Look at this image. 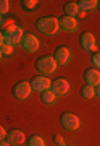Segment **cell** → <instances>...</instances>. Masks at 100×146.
Segmentation results:
<instances>
[{
  "instance_id": "18",
  "label": "cell",
  "mask_w": 100,
  "mask_h": 146,
  "mask_svg": "<svg viewBox=\"0 0 100 146\" xmlns=\"http://www.w3.org/2000/svg\"><path fill=\"white\" fill-rule=\"evenodd\" d=\"M20 3H21V7L24 8V10H27V11L36 10L37 5H39V2H37V0H21Z\"/></svg>"
},
{
  "instance_id": "7",
  "label": "cell",
  "mask_w": 100,
  "mask_h": 146,
  "mask_svg": "<svg viewBox=\"0 0 100 146\" xmlns=\"http://www.w3.org/2000/svg\"><path fill=\"white\" fill-rule=\"evenodd\" d=\"M29 83H31L32 91H37V93H44V91L50 89V86H52V81H50L47 76H42V75H37V76H34Z\"/></svg>"
},
{
  "instance_id": "6",
  "label": "cell",
  "mask_w": 100,
  "mask_h": 146,
  "mask_svg": "<svg viewBox=\"0 0 100 146\" xmlns=\"http://www.w3.org/2000/svg\"><path fill=\"white\" fill-rule=\"evenodd\" d=\"M21 47L26 50V52H29V54H34V52H37V49H39V46H41V41L37 39L34 34H31V33H26L24 36H23V39H21Z\"/></svg>"
},
{
  "instance_id": "25",
  "label": "cell",
  "mask_w": 100,
  "mask_h": 146,
  "mask_svg": "<svg viewBox=\"0 0 100 146\" xmlns=\"http://www.w3.org/2000/svg\"><path fill=\"white\" fill-rule=\"evenodd\" d=\"M5 138H7V130H5L2 125H0V141H3Z\"/></svg>"
},
{
  "instance_id": "27",
  "label": "cell",
  "mask_w": 100,
  "mask_h": 146,
  "mask_svg": "<svg viewBox=\"0 0 100 146\" xmlns=\"http://www.w3.org/2000/svg\"><path fill=\"white\" fill-rule=\"evenodd\" d=\"M0 146H10V143L7 140H3V141H0Z\"/></svg>"
},
{
  "instance_id": "11",
  "label": "cell",
  "mask_w": 100,
  "mask_h": 146,
  "mask_svg": "<svg viewBox=\"0 0 100 146\" xmlns=\"http://www.w3.org/2000/svg\"><path fill=\"white\" fill-rule=\"evenodd\" d=\"M82 78H84L86 84L95 88V86L100 84V72L97 68H86L84 73H82Z\"/></svg>"
},
{
  "instance_id": "4",
  "label": "cell",
  "mask_w": 100,
  "mask_h": 146,
  "mask_svg": "<svg viewBox=\"0 0 100 146\" xmlns=\"http://www.w3.org/2000/svg\"><path fill=\"white\" fill-rule=\"evenodd\" d=\"M60 123H61V127H63L65 130L74 131L81 127V120H79L78 115L71 114V112H63V114L60 115Z\"/></svg>"
},
{
  "instance_id": "24",
  "label": "cell",
  "mask_w": 100,
  "mask_h": 146,
  "mask_svg": "<svg viewBox=\"0 0 100 146\" xmlns=\"http://www.w3.org/2000/svg\"><path fill=\"white\" fill-rule=\"evenodd\" d=\"M13 25H15V21H13V20H3V23H2V26H0V28H3V29H7V28L13 26Z\"/></svg>"
},
{
  "instance_id": "32",
  "label": "cell",
  "mask_w": 100,
  "mask_h": 146,
  "mask_svg": "<svg viewBox=\"0 0 100 146\" xmlns=\"http://www.w3.org/2000/svg\"><path fill=\"white\" fill-rule=\"evenodd\" d=\"M2 57H3V55H2V52H0V58H2Z\"/></svg>"
},
{
  "instance_id": "8",
  "label": "cell",
  "mask_w": 100,
  "mask_h": 146,
  "mask_svg": "<svg viewBox=\"0 0 100 146\" xmlns=\"http://www.w3.org/2000/svg\"><path fill=\"white\" fill-rule=\"evenodd\" d=\"M69 81L66 78H57L52 81V86H50V91H52L55 96H65L68 94L69 91Z\"/></svg>"
},
{
  "instance_id": "28",
  "label": "cell",
  "mask_w": 100,
  "mask_h": 146,
  "mask_svg": "<svg viewBox=\"0 0 100 146\" xmlns=\"http://www.w3.org/2000/svg\"><path fill=\"white\" fill-rule=\"evenodd\" d=\"M3 46V33L0 31V47Z\"/></svg>"
},
{
  "instance_id": "12",
  "label": "cell",
  "mask_w": 100,
  "mask_h": 146,
  "mask_svg": "<svg viewBox=\"0 0 100 146\" xmlns=\"http://www.w3.org/2000/svg\"><path fill=\"white\" fill-rule=\"evenodd\" d=\"M52 57L55 58L57 65H65V63H68V62H69L71 52H69L68 47H65V46H58L57 49H55V52H53Z\"/></svg>"
},
{
  "instance_id": "15",
  "label": "cell",
  "mask_w": 100,
  "mask_h": 146,
  "mask_svg": "<svg viewBox=\"0 0 100 146\" xmlns=\"http://www.w3.org/2000/svg\"><path fill=\"white\" fill-rule=\"evenodd\" d=\"M78 5H79V10L90 11L94 8H97V0H79Z\"/></svg>"
},
{
  "instance_id": "5",
  "label": "cell",
  "mask_w": 100,
  "mask_h": 146,
  "mask_svg": "<svg viewBox=\"0 0 100 146\" xmlns=\"http://www.w3.org/2000/svg\"><path fill=\"white\" fill-rule=\"evenodd\" d=\"M31 91H32V88H31V83H29V81H18V83L13 86V89H11V94H13L15 99L24 101L26 98H29Z\"/></svg>"
},
{
  "instance_id": "10",
  "label": "cell",
  "mask_w": 100,
  "mask_h": 146,
  "mask_svg": "<svg viewBox=\"0 0 100 146\" xmlns=\"http://www.w3.org/2000/svg\"><path fill=\"white\" fill-rule=\"evenodd\" d=\"M79 44H81V47H82L84 50H87V52H94L95 49H97L95 36L92 34V33H89V31L82 33V34L79 36Z\"/></svg>"
},
{
  "instance_id": "2",
  "label": "cell",
  "mask_w": 100,
  "mask_h": 146,
  "mask_svg": "<svg viewBox=\"0 0 100 146\" xmlns=\"http://www.w3.org/2000/svg\"><path fill=\"white\" fill-rule=\"evenodd\" d=\"M34 67L42 76H47V75H52L57 70V62H55V58L52 55H42V57L36 58Z\"/></svg>"
},
{
  "instance_id": "17",
  "label": "cell",
  "mask_w": 100,
  "mask_h": 146,
  "mask_svg": "<svg viewBox=\"0 0 100 146\" xmlns=\"http://www.w3.org/2000/svg\"><path fill=\"white\" fill-rule=\"evenodd\" d=\"M55 99H57V96H55L50 89L44 91V93H41V101H42L44 104H53V102H55Z\"/></svg>"
},
{
  "instance_id": "30",
  "label": "cell",
  "mask_w": 100,
  "mask_h": 146,
  "mask_svg": "<svg viewBox=\"0 0 100 146\" xmlns=\"http://www.w3.org/2000/svg\"><path fill=\"white\" fill-rule=\"evenodd\" d=\"M2 23H3V16L0 15V26H2Z\"/></svg>"
},
{
  "instance_id": "16",
  "label": "cell",
  "mask_w": 100,
  "mask_h": 146,
  "mask_svg": "<svg viewBox=\"0 0 100 146\" xmlns=\"http://www.w3.org/2000/svg\"><path fill=\"white\" fill-rule=\"evenodd\" d=\"M79 93H81V96L84 99H92V98H95V88L94 86H89V84H84Z\"/></svg>"
},
{
  "instance_id": "20",
  "label": "cell",
  "mask_w": 100,
  "mask_h": 146,
  "mask_svg": "<svg viewBox=\"0 0 100 146\" xmlns=\"http://www.w3.org/2000/svg\"><path fill=\"white\" fill-rule=\"evenodd\" d=\"M10 10V2L8 0H0V15H7Z\"/></svg>"
},
{
  "instance_id": "13",
  "label": "cell",
  "mask_w": 100,
  "mask_h": 146,
  "mask_svg": "<svg viewBox=\"0 0 100 146\" xmlns=\"http://www.w3.org/2000/svg\"><path fill=\"white\" fill-rule=\"evenodd\" d=\"M58 25L66 33H73L78 29V21H76V18H71V16H61L58 20Z\"/></svg>"
},
{
  "instance_id": "29",
  "label": "cell",
  "mask_w": 100,
  "mask_h": 146,
  "mask_svg": "<svg viewBox=\"0 0 100 146\" xmlns=\"http://www.w3.org/2000/svg\"><path fill=\"white\" fill-rule=\"evenodd\" d=\"M79 18H84V16H86V11H82V10H81V11H79Z\"/></svg>"
},
{
  "instance_id": "1",
  "label": "cell",
  "mask_w": 100,
  "mask_h": 146,
  "mask_svg": "<svg viewBox=\"0 0 100 146\" xmlns=\"http://www.w3.org/2000/svg\"><path fill=\"white\" fill-rule=\"evenodd\" d=\"M36 28L45 36H53L60 29L58 18H55V16H42V18H39L36 21Z\"/></svg>"
},
{
  "instance_id": "14",
  "label": "cell",
  "mask_w": 100,
  "mask_h": 146,
  "mask_svg": "<svg viewBox=\"0 0 100 146\" xmlns=\"http://www.w3.org/2000/svg\"><path fill=\"white\" fill-rule=\"evenodd\" d=\"M65 11V16H71V18H74V16H78L79 15V5H78V2H68L66 5H65L63 8Z\"/></svg>"
},
{
  "instance_id": "9",
  "label": "cell",
  "mask_w": 100,
  "mask_h": 146,
  "mask_svg": "<svg viewBox=\"0 0 100 146\" xmlns=\"http://www.w3.org/2000/svg\"><path fill=\"white\" fill-rule=\"evenodd\" d=\"M10 146H21L24 145V141H26V135H24V131L18 130V128H13V130L7 131V138H5Z\"/></svg>"
},
{
  "instance_id": "3",
  "label": "cell",
  "mask_w": 100,
  "mask_h": 146,
  "mask_svg": "<svg viewBox=\"0 0 100 146\" xmlns=\"http://www.w3.org/2000/svg\"><path fill=\"white\" fill-rule=\"evenodd\" d=\"M3 44H8V46H16V44H20L24 36V31H23V28H20L18 25H13V26L7 28L3 29Z\"/></svg>"
},
{
  "instance_id": "21",
  "label": "cell",
  "mask_w": 100,
  "mask_h": 146,
  "mask_svg": "<svg viewBox=\"0 0 100 146\" xmlns=\"http://www.w3.org/2000/svg\"><path fill=\"white\" fill-rule=\"evenodd\" d=\"M90 65L94 68H100V52H95L92 57H90Z\"/></svg>"
},
{
  "instance_id": "22",
  "label": "cell",
  "mask_w": 100,
  "mask_h": 146,
  "mask_svg": "<svg viewBox=\"0 0 100 146\" xmlns=\"http://www.w3.org/2000/svg\"><path fill=\"white\" fill-rule=\"evenodd\" d=\"M0 52H2V55H11V54H13V46L3 44V46L0 47Z\"/></svg>"
},
{
  "instance_id": "31",
  "label": "cell",
  "mask_w": 100,
  "mask_h": 146,
  "mask_svg": "<svg viewBox=\"0 0 100 146\" xmlns=\"http://www.w3.org/2000/svg\"><path fill=\"white\" fill-rule=\"evenodd\" d=\"M97 7H99V8H100V0H97Z\"/></svg>"
},
{
  "instance_id": "26",
  "label": "cell",
  "mask_w": 100,
  "mask_h": 146,
  "mask_svg": "<svg viewBox=\"0 0 100 146\" xmlns=\"http://www.w3.org/2000/svg\"><path fill=\"white\" fill-rule=\"evenodd\" d=\"M95 96L100 98V84H99V86H95Z\"/></svg>"
},
{
  "instance_id": "23",
  "label": "cell",
  "mask_w": 100,
  "mask_h": 146,
  "mask_svg": "<svg viewBox=\"0 0 100 146\" xmlns=\"http://www.w3.org/2000/svg\"><path fill=\"white\" fill-rule=\"evenodd\" d=\"M53 143L55 145H58V146H65V140H63V136L61 135H53Z\"/></svg>"
},
{
  "instance_id": "19",
  "label": "cell",
  "mask_w": 100,
  "mask_h": 146,
  "mask_svg": "<svg viewBox=\"0 0 100 146\" xmlns=\"http://www.w3.org/2000/svg\"><path fill=\"white\" fill-rule=\"evenodd\" d=\"M27 146H45V141L42 140V136L39 135H32L27 140Z\"/></svg>"
}]
</instances>
